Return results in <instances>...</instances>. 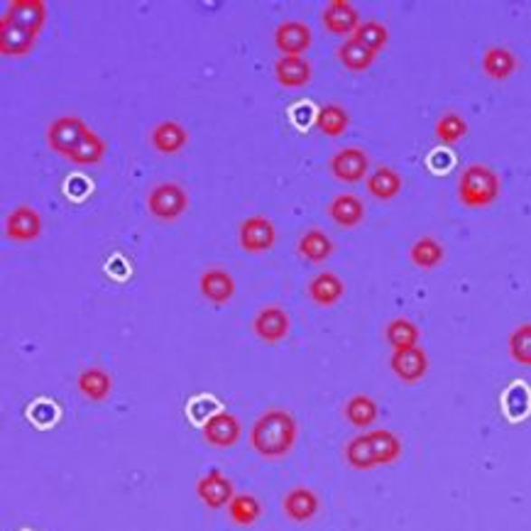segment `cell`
Masks as SVG:
<instances>
[{
	"label": "cell",
	"instance_id": "6da1fadb",
	"mask_svg": "<svg viewBox=\"0 0 531 531\" xmlns=\"http://www.w3.org/2000/svg\"><path fill=\"white\" fill-rule=\"evenodd\" d=\"M47 23L44 0H15L0 23V54L25 57L34 50L42 27Z\"/></svg>",
	"mask_w": 531,
	"mask_h": 531
},
{
	"label": "cell",
	"instance_id": "7a4b0ae2",
	"mask_svg": "<svg viewBox=\"0 0 531 531\" xmlns=\"http://www.w3.org/2000/svg\"><path fill=\"white\" fill-rule=\"evenodd\" d=\"M299 439V423L291 412L272 407L262 412L250 429V446L265 460L289 456Z\"/></svg>",
	"mask_w": 531,
	"mask_h": 531
},
{
	"label": "cell",
	"instance_id": "3957f363",
	"mask_svg": "<svg viewBox=\"0 0 531 531\" xmlns=\"http://www.w3.org/2000/svg\"><path fill=\"white\" fill-rule=\"evenodd\" d=\"M404 453V443L390 429H370L357 433L343 449V458L353 470H375L382 465L397 463Z\"/></svg>",
	"mask_w": 531,
	"mask_h": 531
},
{
	"label": "cell",
	"instance_id": "277c9868",
	"mask_svg": "<svg viewBox=\"0 0 531 531\" xmlns=\"http://www.w3.org/2000/svg\"><path fill=\"white\" fill-rule=\"evenodd\" d=\"M502 182L499 175L488 165L465 166L458 179V199L468 208H488L499 199Z\"/></svg>",
	"mask_w": 531,
	"mask_h": 531
},
{
	"label": "cell",
	"instance_id": "5b68a950",
	"mask_svg": "<svg viewBox=\"0 0 531 531\" xmlns=\"http://www.w3.org/2000/svg\"><path fill=\"white\" fill-rule=\"evenodd\" d=\"M147 211L162 223H172L189 211V191L176 182H159L147 191Z\"/></svg>",
	"mask_w": 531,
	"mask_h": 531
},
{
	"label": "cell",
	"instance_id": "8992f818",
	"mask_svg": "<svg viewBox=\"0 0 531 531\" xmlns=\"http://www.w3.org/2000/svg\"><path fill=\"white\" fill-rule=\"evenodd\" d=\"M89 125L83 123V118L69 113V116H59L57 120H52L47 128V145L52 152H57L59 157L69 159L79 150V145L83 137L89 135Z\"/></svg>",
	"mask_w": 531,
	"mask_h": 531
},
{
	"label": "cell",
	"instance_id": "52a82bcc",
	"mask_svg": "<svg viewBox=\"0 0 531 531\" xmlns=\"http://www.w3.org/2000/svg\"><path fill=\"white\" fill-rule=\"evenodd\" d=\"M328 172L343 184H357L370 176V155L363 147H343L328 159Z\"/></svg>",
	"mask_w": 531,
	"mask_h": 531
},
{
	"label": "cell",
	"instance_id": "ba28073f",
	"mask_svg": "<svg viewBox=\"0 0 531 531\" xmlns=\"http://www.w3.org/2000/svg\"><path fill=\"white\" fill-rule=\"evenodd\" d=\"M311 44H314V33L301 20H284L274 30V47L282 57H301L304 52L311 50Z\"/></svg>",
	"mask_w": 531,
	"mask_h": 531
},
{
	"label": "cell",
	"instance_id": "9c48e42d",
	"mask_svg": "<svg viewBox=\"0 0 531 531\" xmlns=\"http://www.w3.org/2000/svg\"><path fill=\"white\" fill-rule=\"evenodd\" d=\"M238 242L245 252H252V255H260V252H267V250L274 248L277 242V228L267 216H250L241 223V231H238Z\"/></svg>",
	"mask_w": 531,
	"mask_h": 531
},
{
	"label": "cell",
	"instance_id": "30bf717a",
	"mask_svg": "<svg viewBox=\"0 0 531 531\" xmlns=\"http://www.w3.org/2000/svg\"><path fill=\"white\" fill-rule=\"evenodd\" d=\"M321 23H324L326 33L336 34V37H346L350 40L357 33V27L363 25L360 13L353 3L348 0H331L326 3L324 13H321Z\"/></svg>",
	"mask_w": 531,
	"mask_h": 531
},
{
	"label": "cell",
	"instance_id": "8fae6325",
	"mask_svg": "<svg viewBox=\"0 0 531 531\" xmlns=\"http://www.w3.org/2000/svg\"><path fill=\"white\" fill-rule=\"evenodd\" d=\"M204 441L213 449H232L242 436L241 419L231 412H218L201 426Z\"/></svg>",
	"mask_w": 531,
	"mask_h": 531
},
{
	"label": "cell",
	"instance_id": "7c38bea8",
	"mask_svg": "<svg viewBox=\"0 0 531 531\" xmlns=\"http://www.w3.org/2000/svg\"><path fill=\"white\" fill-rule=\"evenodd\" d=\"M390 370L404 384H416L429 375V356L422 346L407 350H392Z\"/></svg>",
	"mask_w": 531,
	"mask_h": 531
},
{
	"label": "cell",
	"instance_id": "4fadbf2b",
	"mask_svg": "<svg viewBox=\"0 0 531 531\" xmlns=\"http://www.w3.org/2000/svg\"><path fill=\"white\" fill-rule=\"evenodd\" d=\"M250 326H252V333L258 336L260 341L274 346V343H282L289 336L291 321L289 314L282 307H265L255 314Z\"/></svg>",
	"mask_w": 531,
	"mask_h": 531
},
{
	"label": "cell",
	"instance_id": "5bb4252c",
	"mask_svg": "<svg viewBox=\"0 0 531 531\" xmlns=\"http://www.w3.org/2000/svg\"><path fill=\"white\" fill-rule=\"evenodd\" d=\"M196 498L208 507V509H223L235 498V485L231 478H225L221 470H208L204 478L196 482Z\"/></svg>",
	"mask_w": 531,
	"mask_h": 531
},
{
	"label": "cell",
	"instance_id": "9a60e30c",
	"mask_svg": "<svg viewBox=\"0 0 531 531\" xmlns=\"http://www.w3.org/2000/svg\"><path fill=\"white\" fill-rule=\"evenodd\" d=\"M5 235L13 242H34L42 235V216L33 206L13 208L5 218Z\"/></svg>",
	"mask_w": 531,
	"mask_h": 531
},
{
	"label": "cell",
	"instance_id": "2e32d148",
	"mask_svg": "<svg viewBox=\"0 0 531 531\" xmlns=\"http://www.w3.org/2000/svg\"><path fill=\"white\" fill-rule=\"evenodd\" d=\"M201 297L216 307H225L235 297V280L223 267H208L199 277Z\"/></svg>",
	"mask_w": 531,
	"mask_h": 531
},
{
	"label": "cell",
	"instance_id": "e0dca14e",
	"mask_svg": "<svg viewBox=\"0 0 531 531\" xmlns=\"http://www.w3.org/2000/svg\"><path fill=\"white\" fill-rule=\"evenodd\" d=\"M307 294L316 307L331 308L346 297V282H343L338 274L331 272V270H324V272L314 274L308 280Z\"/></svg>",
	"mask_w": 531,
	"mask_h": 531
},
{
	"label": "cell",
	"instance_id": "ac0fdd59",
	"mask_svg": "<svg viewBox=\"0 0 531 531\" xmlns=\"http://www.w3.org/2000/svg\"><path fill=\"white\" fill-rule=\"evenodd\" d=\"M282 509L287 519H291L294 524H308L318 515V509H321V499L316 495L311 488H291L282 499Z\"/></svg>",
	"mask_w": 531,
	"mask_h": 531
},
{
	"label": "cell",
	"instance_id": "d6986e66",
	"mask_svg": "<svg viewBox=\"0 0 531 531\" xmlns=\"http://www.w3.org/2000/svg\"><path fill=\"white\" fill-rule=\"evenodd\" d=\"M326 213L331 218L333 223L338 225V228H357V225L365 221V204L363 199L357 196V194H338V196H333L328 208H326Z\"/></svg>",
	"mask_w": 531,
	"mask_h": 531
},
{
	"label": "cell",
	"instance_id": "ffe728a7",
	"mask_svg": "<svg viewBox=\"0 0 531 531\" xmlns=\"http://www.w3.org/2000/svg\"><path fill=\"white\" fill-rule=\"evenodd\" d=\"M150 145L159 155H179L189 145V130L176 120H162L150 130Z\"/></svg>",
	"mask_w": 531,
	"mask_h": 531
},
{
	"label": "cell",
	"instance_id": "44dd1931",
	"mask_svg": "<svg viewBox=\"0 0 531 531\" xmlns=\"http://www.w3.org/2000/svg\"><path fill=\"white\" fill-rule=\"evenodd\" d=\"M274 79L282 89H304L314 79V67L307 57H280L274 62Z\"/></svg>",
	"mask_w": 531,
	"mask_h": 531
},
{
	"label": "cell",
	"instance_id": "7402d4cb",
	"mask_svg": "<svg viewBox=\"0 0 531 531\" xmlns=\"http://www.w3.org/2000/svg\"><path fill=\"white\" fill-rule=\"evenodd\" d=\"M517 69H519V62H517L515 52L507 50V47L495 44V47H488L482 54V74L492 81H507Z\"/></svg>",
	"mask_w": 531,
	"mask_h": 531
},
{
	"label": "cell",
	"instance_id": "603a6c76",
	"mask_svg": "<svg viewBox=\"0 0 531 531\" xmlns=\"http://www.w3.org/2000/svg\"><path fill=\"white\" fill-rule=\"evenodd\" d=\"M365 186L370 191V196H375L377 201H392L399 196V191L404 186V179L392 166H377L365 179Z\"/></svg>",
	"mask_w": 531,
	"mask_h": 531
},
{
	"label": "cell",
	"instance_id": "cb8c5ba5",
	"mask_svg": "<svg viewBox=\"0 0 531 531\" xmlns=\"http://www.w3.org/2000/svg\"><path fill=\"white\" fill-rule=\"evenodd\" d=\"M343 416L350 426H356L360 431H370V426L377 422L380 416V407L373 397L367 394H353V397L343 404Z\"/></svg>",
	"mask_w": 531,
	"mask_h": 531
},
{
	"label": "cell",
	"instance_id": "d4e9b609",
	"mask_svg": "<svg viewBox=\"0 0 531 531\" xmlns=\"http://www.w3.org/2000/svg\"><path fill=\"white\" fill-rule=\"evenodd\" d=\"M76 387L83 397L91 399V402H103L110 397L113 392V377H110L103 367H86L83 373L76 377Z\"/></svg>",
	"mask_w": 531,
	"mask_h": 531
},
{
	"label": "cell",
	"instance_id": "484cf974",
	"mask_svg": "<svg viewBox=\"0 0 531 531\" xmlns=\"http://www.w3.org/2000/svg\"><path fill=\"white\" fill-rule=\"evenodd\" d=\"M297 250H299V255L307 260V262H311V265H321V262H326V260L331 258L336 248H333V241L321 231V228H308V231L299 238Z\"/></svg>",
	"mask_w": 531,
	"mask_h": 531
},
{
	"label": "cell",
	"instance_id": "4316f807",
	"mask_svg": "<svg viewBox=\"0 0 531 531\" xmlns=\"http://www.w3.org/2000/svg\"><path fill=\"white\" fill-rule=\"evenodd\" d=\"M314 125L318 128V133H324L326 137H341L350 125L348 109H343L341 103H326L316 110Z\"/></svg>",
	"mask_w": 531,
	"mask_h": 531
},
{
	"label": "cell",
	"instance_id": "83f0119b",
	"mask_svg": "<svg viewBox=\"0 0 531 531\" xmlns=\"http://www.w3.org/2000/svg\"><path fill=\"white\" fill-rule=\"evenodd\" d=\"M446 260V248L431 235H423L409 248V262L419 270H436Z\"/></svg>",
	"mask_w": 531,
	"mask_h": 531
},
{
	"label": "cell",
	"instance_id": "f1b7e54d",
	"mask_svg": "<svg viewBox=\"0 0 531 531\" xmlns=\"http://www.w3.org/2000/svg\"><path fill=\"white\" fill-rule=\"evenodd\" d=\"M338 62L343 67L353 71V74H363L377 62V54L373 50H367L363 42H357L356 37H350L338 47Z\"/></svg>",
	"mask_w": 531,
	"mask_h": 531
},
{
	"label": "cell",
	"instance_id": "f546056e",
	"mask_svg": "<svg viewBox=\"0 0 531 531\" xmlns=\"http://www.w3.org/2000/svg\"><path fill=\"white\" fill-rule=\"evenodd\" d=\"M419 338H422L419 326L412 318H404V316H397L384 326V341L390 343L392 350L414 348V346H419Z\"/></svg>",
	"mask_w": 531,
	"mask_h": 531
},
{
	"label": "cell",
	"instance_id": "4dcf8cb0",
	"mask_svg": "<svg viewBox=\"0 0 531 531\" xmlns=\"http://www.w3.org/2000/svg\"><path fill=\"white\" fill-rule=\"evenodd\" d=\"M228 517H231L232 524L238 526H252L262 517V505L255 495H248V492H241L235 495L232 502L228 505Z\"/></svg>",
	"mask_w": 531,
	"mask_h": 531
},
{
	"label": "cell",
	"instance_id": "1f68e13d",
	"mask_svg": "<svg viewBox=\"0 0 531 531\" xmlns=\"http://www.w3.org/2000/svg\"><path fill=\"white\" fill-rule=\"evenodd\" d=\"M433 133L439 137L443 145H456L468 135V123H465V118L456 110H449V113H443V116L436 120V128H433Z\"/></svg>",
	"mask_w": 531,
	"mask_h": 531
},
{
	"label": "cell",
	"instance_id": "d6a6232c",
	"mask_svg": "<svg viewBox=\"0 0 531 531\" xmlns=\"http://www.w3.org/2000/svg\"><path fill=\"white\" fill-rule=\"evenodd\" d=\"M507 350L517 365L531 367V324L517 326L507 338Z\"/></svg>",
	"mask_w": 531,
	"mask_h": 531
},
{
	"label": "cell",
	"instance_id": "836d02e7",
	"mask_svg": "<svg viewBox=\"0 0 531 531\" xmlns=\"http://www.w3.org/2000/svg\"><path fill=\"white\" fill-rule=\"evenodd\" d=\"M357 42H363L367 50H373L375 54H380L387 42H390V30L382 25L380 20H365L363 25L357 27V33L353 34Z\"/></svg>",
	"mask_w": 531,
	"mask_h": 531
},
{
	"label": "cell",
	"instance_id": "e575fe53",
	"mask_svg": "<svg viewBox=\"0 0 531 531\" xmlns=\"http://www.w3.org/2000/svg\"><path fill=\"white\" fill-rule=\"evenodd\" d=\"M505 409L509 419H522V416L529 414L531 409V392L529 387L524 384H512L505 394Z\"/></svg>",
	"mask_w": 531,
	"mask_h": 531
},
{
	"label": "cell",
	"instance_id": "d590c367",
	"mask_svg": "<svg viewBox=\"0 0 531 531\" xmlns=\"http://www.w3.org/2000/svg\"><path fill=\"white\" fill-rule=\"evenodd\" d=\"M221 409H218V402L216 399H211V397H199V399H194L191 402V407H189V414L194 422H199L201 426L211 419L213 414H218Z\"/></svg>",
	"mask_w": 531,
	"mask_h": 531
}]
</instances>
